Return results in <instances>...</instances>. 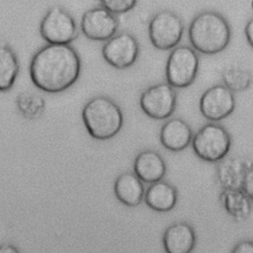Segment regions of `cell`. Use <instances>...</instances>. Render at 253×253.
Wrapping results in <instances>:
<instances>
[{"label":"cell","mask_w":253,"mask_h":253,"mask_svg":"<svg viewBox=\"0 0 253 253\" xmlns=\"http://www.w3.org/2000/svg\"><path fill=\"white\" fill-rule=\"evenodd\" d=\"M102 55L113 67L127 68L136 62L139 45L134 36L127 32H122L106 41L102 48Z\"/></svg>","instance_id":"9c48e42d"},{"label":"cell","mask_w":253,"mask_h":253,"mask_svg":"<svg viewBox=\"0 0 253 253\" xmlns=\"http://www.w3.org/2000/svg\"><path fill=\"white\" fill-rule=\"evenodd\" d=\"M81 61L69 45H46L33 57L30 75L33 83L42 91L61 92L79 77Z\"/></svg>","instance_id":"6da1fadb"},{"label":"cell","mask_w":253,"mask_h":253,"mask_svg":"<svg viewBox=\"0 0 253 253\" xmlns=\"http://www.w3.org/2000/svg\"><path fill=\"white\" fill-rule=\"evenodd\" d=\"M183 34L184 23L181 17L172 11H159L149 21V40L157 50L174 49L181 42Z\"/></svg>","instance_id":"8992f818"},{"label":"cell","mask_w":253,"mask_h":253,"mask_svg":"<svg viewBox=\"0 0 253 253\" xmlns=\"http://www.w3.org/2000/svg\"><path fill=\"white\" fill-rule=\"evenodd\" d=\"M143 199L149 208L158 212H167L175 207L178 193L171 184L161 180L151 184L146 190Z\"/></svg>","instance_id":"2e32d148"},{"label":"cell","mask_w":253,"mask_h":253,"mask_svg":"<svg viewBox=\"0 0 253 253\" xmlns=\"http://www.w3.org/2000/svg\"><path fill=\"white\" fill-rule=\"evenodd\" d=\"M102 7L113 14H124L134 8L137 0H99Z\"/></svg>","instance_id":"44dd1931"},{"label":"cell","mask_w":253,"mask_h":253,"mask_svg":"<svg viewBox=\"0 0 253 253\" xmlns=\"http://www.w3.org/2000/svg\"><path fill=\"white\" fill-rule=\"evenodd\" d=\"M0 253H20V251L12 244H3L0 246Z\"/></svg>","instance_id":"d4e9b609"},{"label":"cell","mask_w":253,"mask_h":253,"mask_svg":"<svg viewBox=\"0 0 253 253\" xmlns=\"http://www.w3.org/2000/svg\"><path fill=\"white\" fill-rule=\"evenodd\" d=\"M195 154L202 160L216 163L225 158L231 146V138L227 130L216 123L204 125L192 139Z\"/></svg>","instance_id":"277c9868"},{"label":"cell","mask_w":253,"mask_h":253,"mask_svg":"<svg viewBox=\"0 0 253 253\" xmlns=\"http://www.w3.org/2000/svg\"><path fill=\"white\" fill-rule=\"evenodd\" d=\"M133 173L142 183L153 184L164 178L166 164L162 156L155 150H143L135 157Z\"/></svg>","instance_id":"5bb4252c"},{"label":"cell","mask_w":253,"mask_h":253,"mask_svg":"<svg viewBox=\"0 0 253 253\" xmlns=\"http://www.w3.org/2000/svg\"><path fill=\"white\" fill-rule=\"evenodd\" d=\"M40 33L50 45H69L78 36V29L73 17L62 7L53 6L43 16Z\"/></svg>","instance_id":"52a82bcc"},{"label":"cell","mask_w":253,"mask_h":253,"mask_svg":"<svg viewBox=\"0 0 253 253\" xmlns=\"http://www.w3.org/2000/svg\"><path fill=\"white\" fill-rule=\"evenodd\" d=\"M219 200L224 210L235 220H245L251 212V202L243 190L225 188L219 193Z\"/></svg>","instance_id":"e0dca14e"},{"label":"cell","mask_w":253,"mask_h":253,"mask_svg":"<svg viewBox=\"0 0 253 253\" xmlns=\"http://www.w3.org/2000/svg\"><path fill=\"white\" fill-rule=\"evenodd\" d=\"M82 120L89 135L97 140L115 137L124 125L120 106L107 96L90 99L82 109Z\"/></svg>","instance_id":"3957f363"},{"label":"cell","mask_w":253,"mask_h":253,"mask_svg":"<svg viewBox=\"0 0 253 253\" xmlns=\"http://www.w3.org/2000/svg\"><path fill=\"white\" fill-rule=\"evenodd\" d=\"M199 107L206 119L212 122L220 121L234 111L235 96L224 84H214L203 93Z\"/></svg>","instance_id":"30bf717a"},{"label":"cell","mask_w":253,"mask_h":253,"mask_svg":"<svg viewBox=\"0 0 253 253\" xmlns=\"http://www.w3.org/2000/svg\"><path fill=\"white\" fill-rule=\"evenodd\" d=\"M244 34H245L248 44L253 49V17L246 23V26L244 29Z\"/></svg>","instance_id":"cb8c5ba5"},{"label":"cell","mask_w":253,"mask_h":253,"mask_svg":"<svg viewBox=\"0 0 253 253\" xmlns=\"http://www.w3.org/2000/svg\"><path fill=\"white\" fill-rule=\"evenodd\" d=\"M141 110L150 118L163 120L169 118L177 105V93L168 82H159L148 86L140 95Z\"/></svg>","instance_id":"ba28073f"},{"label":"cell","mask_w":253,"mask_h":253,"mask_svg":"<svg viewBox=\"0 0 253 253\" xmlns=\"http://www.w3.org/2000/svg\"><path fill=\"white\" fill-rule=\"evenodd\" d=\"M251 7H252V10H253V0H252V2H251Z\"/></svg>","instance_id":"484cf974"},{"label":"cell","mask_w":253,"mask_h":253,"mask_svg":"<svg viewBox=\"0 0 253 253\" xmlns=\"http://www.w3.org/2000/svg\"><path fill=\"white\" fill-rule=\"evenodd\" d=\"M80 28L88 39L106 42L116 35L119 21L115 14L100 6L92 8L83 14Z\"/></svg>","instance_id":"8fae6325"},{"label":"cell","mask_w":253,"mask_h":253,"mask_svg":"<svg viewBox=\"0 0 253 253\" xmlns=\"http://www.w3.org/2000/svg\"><path fill=\"white\" fill-rule=\"evenodd\" d=\"M199 56L186 45L175 47L166 63V80L174 88H186L196 79L199 70Z\"/></svg>","instance_id":"5b68a950"},{"label":"cell","mask_w":253,"mask_h":253,"mask_svg":"<svg viewBox=\"0 0 253 253\" xmlns=\"http://www.w3.org/2000/svg\"><path fill=\"white\" fill-rule=\"evenodd\" d=\"M241 188L248 197L253 200V167L248 168L244 174Z\"/></svg>","instance_id":"7402d4cb"},{"label":"cell","mask_w":253,"mask_h":253,"mask_svg":"<svg viewBox=\"0 0 253 253\" xmlns=\"http://www.w3.org/2000/svg\"><path fill=\"white\" fill-rule=\"evenodd\" d=\"M17 102L21 113L28 118H34L40 115L44 107L43 99L31 93L20 94Z\"/></svg>","instance_id":"ffe728a7"},{"label":"cell","mask_w":253,"mask_h":253,"mask_svg":"<svg viewBox=\"0 0 253 253\" xmlns=\"http://www.w3.org/2000/svg\"><path fill=\"white\" fill-rule=\"evenodd\" d=\"M159 139L164 148L172 152L186 149L192 142L193 132L190 125L181 118L167 120L160 129Z\"/></svg>","instance_id":"4fadbf2b"},{"label":"cell","mask_w":253,"mask_h":253,"mask_svg":"<svg viewBox=\"0 0 253 253\" xmlns=\"http://www.w3.org/2000/svg\"><path fill=\"white\" fill-rule=\"evenodd\" d=\"M223 84L231 91H243L250 87L253 77L246 68L230 65L222 71Z\"/></svg>","instance_id":"d6986e66"},{"label":"cell","mask_w":253,"mask_h":253,"mask_svg":"<svg viewBox=\"0 0 253 253\" xmlns=\"http://www.w3.org/2000/svg\"><path fill=\"white\" fill-rule=\"evenodd\" d=\"M19 62L16 54L4 42H0V91L9 90L17 78Z\"/></svg>","instance_id":"ac0fdd59"},{"label":"cell","mask_w":253,"mask_h":253,"mask_svg":"<svg viewBox=\"0 0 253 253\" xmlns=\"http://www.w3.org/2000/svg\"><path fill=\"white\" fill-rule=\"evenodd\" d=\"M231 253H253V240H242L238 242Z\"/></svg>","instance_id":"603a6c76"},{"label":"cell","mask_w":253,"mask_h":253,"mask_svg":"<svg viewBox=\"0 0 253 253\" xmlns=\"http://www.w3.org/2000/svg\"><path fill=\"white\" fill-rule=\"evenodd\" d=\"M116 197L126 206H136L144 198L145 190L141 180L131 172L121 174L114 184Z\"/></svg>","instance_id":"9a60e30c"},{"label":"cell","mask_w":253,"mask_h":253,"mask_svg":"<svg viewBox=\"0 0 253 253\" xmlns=\"http://www.w3.org/2000/svg\"><path fill=\"white\" fill-rule=\"evenodd\" d=\"M162 242L166 253H191L196 245V232L188 222L178 221L165 229Z\"/></svg>","instance_id":"7c38bea8"},{"label":"cell","mask_w":253,"mask_h":253,"mask_svg":"<svg viewBox=\"0 0 253 253\" xmlns=\"http://www.w3.org/2000/svg\"><path fill=\"white\" fill-rule=\"evenodd\" d=\"M188 35L195 51L205 55H215L228 46L231 29L228 21L220 13L207 10L193 18Z\"/></svg>","instance_id":"7a4b0ae2"}]
</instances>
